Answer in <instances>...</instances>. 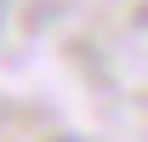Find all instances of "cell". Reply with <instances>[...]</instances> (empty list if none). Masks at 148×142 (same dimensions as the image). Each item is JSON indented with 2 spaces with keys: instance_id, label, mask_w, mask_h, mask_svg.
Segmentation results:
<instances>
[{
  "instance_id": "6da1fadb",
  "label": "cell",
  "mask_w": 148,
  "mask_h": 142,
  "mask_svg": "<svg viewBox=\"0 0 148 142\" xmlns=\"http://www.w3.org/2000/svg\"><path fill=\"white\" fill-rule=\"evenodd\" d=\"M57 142H74V137H57Z\"/></svg>"
}]
</instances>
